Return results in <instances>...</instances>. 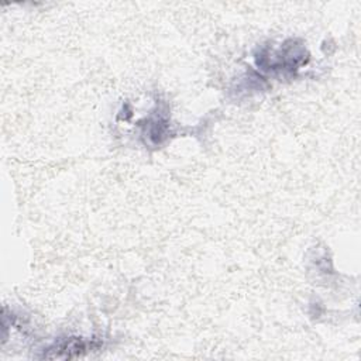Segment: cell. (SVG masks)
Wrapping results in <instances>:
<instances>
[{
	"instance_id": "6da1fadb",
	"label": "cell",
	"mask_w": 361,
	"mask_h": 361,
	"mask_svg": "<svg viewBox=\"0 0 361 361\" xmlns=\"http://www.w3.org/2000/svg\"><path fill=\"white\" fill-rule=\"evenodd\" d=\"M49 351L50 353L44 354V357H47V358H74V357L82 355L83 353H87L89 344L83 340L72 339V340L57 344L54 349H50Z\"/></svg>"
}]
</instances>
